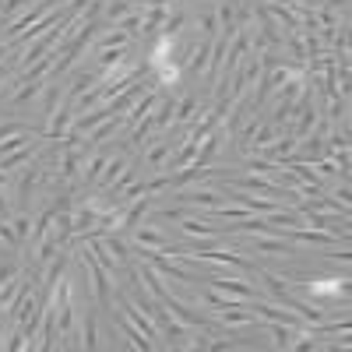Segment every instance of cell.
<instances>
[{
    "mask_svg": "<svg viewBox=\"0 0 352 352\" xmlns=\"http://www.w3.org/2000/svg\"><path fill=\"white\" fill-rule=\"evenodd\" d=\"M134 272H138V278L144 282V292H148V296H152V300H159V303H162V300L169 296V292L162 289V282H159V272L152 268V264H148V261H144V264H141V268H134Z\"/></svg>",
    "mask_w": 352,
    "mask_h": 352,
    "instance_id": "9",
    "label": "cell"
},
{
    "mask_svg": "<svg viewBox=\"0 0 352 352\" xmlns=\"http://www.w3.org/2000/svg\"><path fill=\"white\" fill-rule=\"evenodd\" d=\"M204 116V102H197V96H184L180 102H176V113H173V124L184 127L190 120H201Z\"/></svg>",
    "mask_w": 352,
    "mask_h": 352,
    "instance_id": "8",
    "label": "cell"
},
{
    "mask_svg": "<svg viewBox=\"0 0 352 352\" xmlns=\"http://www.w3.org/2000/svg\"><path fill=\"white\" fill-rule=\"evenodd\" d=\"M106 162H109V155H106V152H96L92 159H88V169H85V184H99V176H102Z\"/></svg>",
    "mask_w": 352,
    "mask_h": 352,
    "instance_id": "16",
    "label": "cell"
},
{
    "mask_svg": "<svg viewBox=\"0 0 352 352\" xmlns=\"http://www.w3.org/2000/svg\"><path fill=\"white\" fill-rule=\"evenodd\" d=\"M162 307L169 310V317H173V320H180V324H184V328H190V331H197V328L208 324V320H204V314H194L187 303H180L176 296H166V300H162Z\"/></svg>",
    "mask_w": 352,
    "mask_h": 352,
    "instance_id": "5",
    "label": "cell"
},
{
    "mask_svg": "<svg viewBox=\"0 0 352 352\" xmlns=\"http://www.w3.org/2000/svg\"><path fill=\"white\" fill-rule=\"evenodd\" d=\"M229 187H236V190H247V194H268V197H296V194H285L278 184H272V180H264V176H257V173H250V176H236V180H229Z\"/></svg>",
    "mask_w": 352,
    "mask_h": 352,
    "instance_id": "3",
    "label": "cell"
},
{
    "mask_svg": "<svg viewBox=\"0 0 352 352\" xmlns=\"http://www.w3.org/2000/svg\"><path fill=\"white\" fill-rule=\"evenodd\" d=\"M81 264L85 272L92 275V289H96V300L99 307H113V289H109V272L102 268V264L92 257V250H81Z\"/></svg>",
    "mask_w": 352,
    "mask_h": 352,
    "instance_id": "2",
    "label": "cell"
},
{
    "mask_svg": "<svg viewBox=\"0 0 352 352\" xmlns=\"http://www.w3.org/2000/svg\"><path fill=\"white\" fill-rule=\"evenodd\" d=\"M169 148H173V141H169V138H159V144H155V148H148V155H144L148 169H162V162H166Z\"/></svg>",
    "mask_w": 352,
    "mask_h": 352,
    "instance_id": "15",
    "label": "cell"
},
{
    "mask_svg": "<svg viewBox=\"0 0 352 352\" xmlns=\"http://www.w3.org/2000/svg\"><path fill=\"white\" fill-rule=\"evenodd\" d=\"M21 131H25V124H4V127H0V141H8V138H14Z\"/></svg>",
    "mask_w": 352,
    "mask_h": 352,
    "instance_id": "23",
    "label": "cell"
},
{
    "mask_svg": "<svg viewBox=\"0 0 352 352\" xmlns=\"http://www.w3.org/2000/svg\"><path fill=\"white\" fill-rule=\"evenodd\" d=\"M176 201L215 212V208H222V204H226V194L222 190H212V187H194V190H176Z\"/></svg>",
    "mask_w": 352,
    "mask_h": 352,
    "instance_id": "4",
    "label": "cell"
},
{
    "mask_svg": "<svg viewBox=\"0 0 352 352\" xmlns=\"http://www.w3.org/2000/svg\"><path fill=\"white\" fill-rule=\"evenodd\" d=\"M21 272V264L14 261V264H0V282H8V278H14Z\"/></svg>",
    "mask_w": 352,
    "mask_h": 352,
    "instance_id": "22",
    "label": "cell"
},
{
    "mask_svg": "<svg viewBox=\"0 0 352 352\" xmlns=\"http://www.w3.org/2000/svg\"><path fill=\"white\" fill-rule=\"evenodd\" d=\"M131 43V36L124 32V28H113V32H99V39H96V53H102V50H120V46H127Z\"/></svg>",
    "mask_w": 352,
    "mask_h": 352,
    "instance_id": "12",
    "label": "cell"
},
{
    "mask_svg": "<svg viewBox=\"0 0 352 352\" xmlns=\"http://www.w3.org/2000/svg\"><path fill=\"white\" fill-rule=\"evenodd\" d=\"M134 247H141V250H166L169 247V240L162 236V232L155 229V226H134Z\"/></svg>",
    "mask_w": 352,
    "mask_h": 352,
    "instance_id": "7",
    "label": "cell"
},
{
    "mask_svg": "<svg viewBox=\"0 0 352 352\" xmlns=\"http://www.w3.org/2000/svg\"><path fill=\"white\" fill-rule=\"evenodd\" d=\"M180 229H184V236H215V226L190 219V215H180Z\"/></svg>",
    "mask_w": 352,
    "mask_h": 352,
    "instance_id": "14",
    "label": "cell"
},
{
    "mask_svg": "<svg viewBox=\"0 0 352 352\" xmlns=\"http://www.w3.org/2000/svg\"><path fill=\"white\" fill-rule=\"evenodd\" d=\"M127 166H131V159H127V155H116V159H109V162H106V169H102V176H99V184L109 190V187L116 184V176H120Z\"/></svg>",
    "mask_w": 352,
    "mask_h": 352,
    "instance_id": "13",
    "label": "cell"
},
{
    "mask_svg": "<svg viewBox=\"0 0 352 352\" xmlns=\"http://www.w3.org/2000/svg\"><path fill=\"white\" fill-rule=\"evenodd\" d=\"M173 113H176V96H159V102H155V113H152L155 131H166V127L173 124Z\"/></svg>",
    "mask_w": 352,
    "mask_h": 352,
    "instance_id": "10",
    "label": "cell"
},
{
    "mask_svg": "<svg viewBox=\"0 0 352 352\" xmlns=\"http://www.w3.org/2000/svg\"><path fill=\"white\" fill-rule=\"evenodd\" d=\"M131 11H134L131 0H109V4H106V18H109V21H120V18H127Z\"/></svg>",
    "mask_w": 352,
    "mask_h": 352,
    "instance_id": "19",
    "label": "cell"
},
{
    "mask_svg": "<svg viewBox=\"0 0 352 352\" xmlns=\"http://www.w3.org/2000/svg\"><path fill=\"white\" fill-rule=\"evenodd\" d=\"M36 0H8V4H0V18H14L18 11H25V8H32Z\"/></svg>",
    "mask_w": 352,
    "mask_h": 352,
    "instance_id": "21",
    "label": "cell"
},
{
    "mask_svg": "<svg viewBox=\"0 0 352 352\" xmlns=\"http://www.w3.org/2000/svg\"><path fill=\"white\" fill-rule=\"evenodd\" d=\"M8 81V67H0V85H4Z\"/></svg>",
    "mask_w": 352,
    "mask_h": 352,
    "instance_id": "25",
    "label": "cell"
},
{
    "mask_svg": "<svg viewBox=\"0 0 352 352\" xmlns=\"http://www.w3.org/2000/svg\"><path fill=\"white\" fill-rule=\"evenodd\" d=\"M99 345V324H96V317H88L85 320V338H81V349H96Z\"/></svg>",
    "mask_w": 352,
    "mask_h": 352,
    "instance_id": "20",
    "label": "cell"
},
{
    "mask_svg": "<svg viewBox=\"0 0 352 352\" xmlns=\"http://www.w3.org/2000/svg\"><path fill=\"white\" fill-rule=\"evenodd\" d=\"M335 197H338V204H342V208H349V180H342V187L335 190Z\"/></svg>",
    "mask_w": 352,
    "mask_h": 352,
    "instance_id": "24",
    "label": "cell"
},
{
    "mask_svg": "<svg viewBox=\"0 0 352 352\" xmlns=\"http://www.w3.org/2000/svg\"><path fill=\"white\" fill-rule=\"evenodd\" d=\"M208 285L215 289V292H229L232 300H257V289L254 285H247V282H240V278H232V275H219V278H208Z\"/></svg>",
    "mask_w": 352,
    "mask_h": 352,
    "instance_id": "6",
    "label": "cell"
},
{
    "mask_svg": "<svg viewBox=\"0 0 352 352\" xmlns=\"http://www.w3.org/2000/svg\"><path fill=\"white\" fill-rule=\"evenodd\" d=\"M21 275H14V278H8V282H0V310H8L11 307V300L18 296V289H21Z\"/></svg>",
    "mask_w": 352,
    "mask_h": 352,
    "instance_id": "17",
    "label": "cell"
},
{
    "mask_svg": "<svg viewBox=\"0 0 352 352\" xmlns=\"http://www.w3.org/2000/svg\"><path fill=\"white\" fill-rule=\"evenodd\" d=\"M11 229H14V236H18L21 250H25V240H28V232H32V219H28V212L14 215V219H11Z\"/></svg>",
    "mask_w": 352,
    "mask_h": 352,
    "instance_id": "18",
    "label": "cell"
},
{
    "mask_svg": "<svg viewBox=\"0 0 352 352\" xmlns=\"http://www.w3.org/2000/svg\"><path fill=\"white\" fill-rule=\"evenodd\" d=\"M303 296H310V303L314 307H320L328 314V300H349V275H342V278H310L307 285H303Z\"/></svg>",
    "mask_w": 352,
    "mask_h": 352,
    "instance_id": "1",
    "label": "cell"
},
{
    "mask_svg": "<svg viewBox=\"0 0 352 352\" xmlns=\"http://www.w3.org/2000/svg\"><path fill=\"white\" fill-rule=\"evenodd\" d=\"M120 127H124V116H109V120H102V127H96V131H92V138L85 141V148H99V144H102L109 134H116Z\"/></svg>",
    "mask_w": 352,
    "mask_h": 352,
    "instance_id": "11",
    "label": "cell"
}]
</instances>
